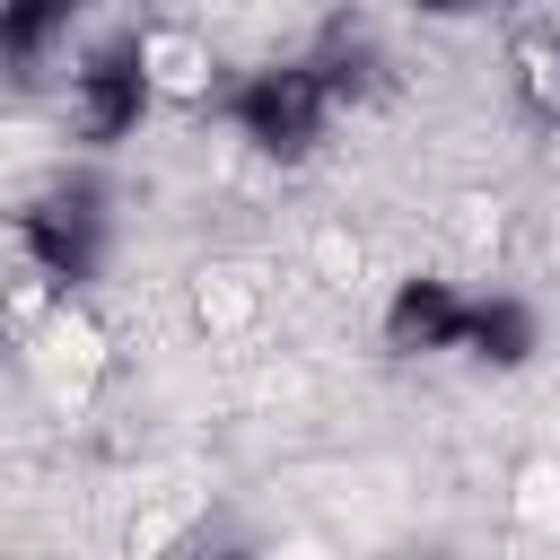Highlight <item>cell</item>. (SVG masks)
Returning a JSON list of instances; mask_svg holds the SVG:
<instances>
[{
	"mask_svg": "<svg viewBox=\"0 0 560 560\" xmlns=\"http://www.w3.org/2000/svg\"><path fill=\"white\" fill-rule=\"evenodd\" d=\"M140 105H149V52H140V44H131V52H96L88 70H70V114H79L88 140L131 131Z\"/></svg>",
	"mask_w": 560,
	"mask_h": 560,
	"instance_id": "cell-1",
	"label": "cell"
}]
</instances>
